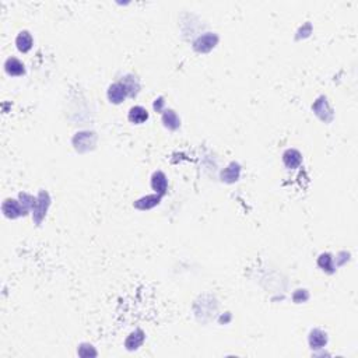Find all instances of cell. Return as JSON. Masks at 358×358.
Here are the masks:
<instances>
[{
	"label": "cell",
	"mask_w": 358,
	"mask_h": 358,
	"mask_svg": "<svg viewBox=\"0 0 358 358\" xmlns=\"http://www.w3.org/2000/svg\"><path fill=\"white\" fill-rule=\"evenodd\" d=\"M50 196L46 190H39V193L37 196V201H35V206L32 208V220L35 226H41L42 221L46 217L48 213V208L50 206Z\"/></svg>",
	"instance_id": "cell-1"
},
{
	"label": "cell",
	"mask_w": 358,
	"mask_h": 358,
	"mask_svg": "<svg viewBox=\"0 0 358 358\" xmlns=\"http://www.w3.org/2000/svg\"><path fill=\"white\" fill-rule=\"evenodd\" d=\"M71 143L75 147L76 151L79 153H87L95 149L97 145V134L94 132H90V130H83V132L76 133L73 138H71Z\"/></svg>",
	"instance_id": "cell-2"
},
{
	"label": "cell",
	"mask_w": 358,
	"mask_h": 358,
	"mask_svg": "<svg viewBox=\"0 0 358 358\" xmlns=\"http://www.w3.org/2000/svg\"><path fill=\"white\" fill-rule=\"evenodd\" d=\"M219 39L220 38L216 32H204L203 35L196 38L192 46L197 53H208L210 50L216 48V45L219 44Z\"/></svg>",
	"instance_id": "cell-3"
},
{
	"label": "cell",
	"mask_w": 358,
	"mask_h": 358,
	"mask_svg": "<svg viewBox=\"0 0 358 358\" xmlns=\"http://www.w3.org/2000/svg\"><path fill=\"white\" fill-rule=\"evenodd\" d=\"M312 111H314L315 115H316L322 122H325V123H330L334 118L333 109H332V107H330V104H329V101H327L325 95H321V97L316 98L314 105H312Z\"/></svg>",
	"instance_id": "cell-4"
},
{
	"label": "cell",
	"mask_w": 358,
	"mask_h": 358,
	"mask_svg": "<svg viewBox=\"0 0 358 358\" xmlns=\"http://www.w3.org/2000/svg\"><path fill=\"white\" fill-rule=\"evenodd\" d=\"M2 211H3V214L6 216L7 219H12V220H16V219H19L21 216L27 214L25 208L23 207V204L20 203V200H16V199H6V200L3 201Z\"/></svg>",
	"instance_id": "cell-5"
},
{
	"label": "cell",
	"mask_w": 358,
	"mask_h": 358,
	"mask_svg": "<svg viewBox=\"0 0 358 358\" xmlns=\"http://www.w3.org/2000/svg\"><path fill=\"white\" fill-rule=\"evenodd\" d=\"M107 94L109 102H112V104H115V105L122 104V102L125 101L126 97H127V93H126L125 87H123V84H122L120 82L111 84L109 88H108Z\"/></svg>",
	"instance_id": "cell-6"
},
{
	"label": "cell",
	"mask_w": 358,
	"mask_h": 358,
	"mask_svg": "<svg viewBox=\"0 0 358 358\" xmlns=\"http://www.w3.org/2000/svg\"><path fill=\"white\" fill-rule=\"evenodd\" d=\"M151 188L158 195L164 196L168 190V179L163 171H156L151 176Z\"/></svg>",
	"instance_id": "cell-7"
},
{
	"label": "cell",
	"mask_w": 358,
	"mask_h": 358,
	"mask_svg": "<svg viewBox=\"0 0 358 358\" xmlns=\"http://www.w3.org/2000/svg\"><path fill=\"white\" fill-rule=\"evenodd\" d=\"M239 176H241V165L233 161L227 168L221 171L220 179L226 183H235L239 179Z\"/></svg>",
	"instance_id": "cell-8"
},
{
	"label": "cell",
	"mask_w": 358,
	"mask_h": 358,
	"mask_svg": "<svg viewBox=\"0 0 358 358\" xmlns=\"http://www.w3.org/2000/svg\"><path fill=\"white\" fill-rule=\"evenodd\" d=\"M309 347L312 350H322L327 344V334L321 329H312L308 337Z\"/></svg>",
	"instance_id": "cell-9"
},
{
	"label": "cell",
	"mask_w": 358,
	"mask_h": 358,
	"mask_svg": "<svg viewBox=\"0 0 358 358\" xmlns=\"http://www.w3.org/2000/svg\"><path fill=\"white\" fill-rule=\"evenodd\" d=\"M283 163L289 170H297L302 164V154L296 149H289L283 153Z\"/></svg>",
	"instance_id": "cell-10"
},
{
	"label": "cell",
	"mask_w": 358,
	"mask_h": 358,
	"mask_svg": "<svg viewBox=\"0 0 358 358\" xmlns=\"http://www.w3.org/2000/svg\"><path fill=\"white\" fill-rule=\"evenodd\" d=\"M161 197H163V196L158 195V193H154V195H147V196H145V197H140V199H137V200L133 203V206L137 208V210H141V211H145V210H150V208L156 207V206H158V204H160Z\"/></svg>",
	"instance_id": "cell-11"
},
{
	"label": "cell",
	"mask_w": 358,
	"mask_h": 358,
	"mask_svg": "<svg viewBox=\"0 0 358 358\" xmlns=\"http://www.w3.org/2000/svg\"><path fill=\"white\" fill-rule=\"evenodd\" d=\"M146 334L141 329H136L134 332L127 336V339L125 341V347L129 350V351H133V350H137L138 347L141 346L145 343Z\"/></svg>",
	"instance_id": "cell-12"
},
{
	"label": "cell",
	"mask_w": 358,
	"mask_h": 358,
	"mask_svg": "<svg viewBox=\"0 0 358 358\" xmlns=\"http://www.w3.org/2000/svg\"><path fill=\"white\" fill-rule=\"evenodd\" d=\"M5 70L9 76L13 77H19V76L25 75V67L23 62H20L17 57H9L5 62Z\"/></svg>",
	"instance_id": "cell-13"
},
{
	"label": "cell",
	"mask_w": 358,
	"mask_h": 358,
	"mask_svg": "<svg viewBox=\"0 0 358 358\" xmlns=\"http://www.w3.org/2000/svg\"><path fill=\"white\" fill-rule=\"evenodd\" d=\"M120 83L123 84L129 97H136L140 93V83L133 75H126L125 77H122Z\"/></svg>",
	"instance_id": "cell-14"
},
{
	"label": "cell",
	"mask_w": 358,
	"mask_h": 358,
	"mask_svg": "<svg viewBox=\"0 0 358 358\" xmlns=\"http://www.w3.org/2000/svg\"><path fill=\"white\" fill-rule=\"evenodd\" d=\"M163 123L167 129L176 130V129H179V126H181V119H179V116L176 115L175 111L165 109L163 112Z\"/></svg>",
	"instance_id": "cell-15"
},
{
	"label": "cell",
	"mask_w": 358,
	"mask_h": 358,
	"mask_svg": "<svg viewBox=\"0 0 358 358\" xmlns=\"http://www.w3.org/2000/svg\"><path fill=\"white\" fill-rule=\"evenodd\" d=\"M127 118L134 125H140V123H145L146 120L149 119V112L146 111V108L137 105V107L130 108Z\"/></svg>",
	"instance_id": "cell-16"
},
{
	"label": "cell",
	"mask_w": 358,
	"mask_h": 358,
	"mask_svg": "<svg viewBox=\"0 0 358 358\" xmlns=\"http://www.w3.org/2000/svg\"><path fill=\"white\" fill-rule=\"evenodd\" d=\"M16 45H17V49L20 52H28L34 45L32 35L28 31H21L16 38Z\"/></svg>",
	"instance_id": "cell-17"
},
{
	"label": "cell",
	"mask_w": 358,
	"mask_h": 358,
	"mask_svg": "<svg viewBox=\"0 0 358 358\" xmlns=\"http://www.w3.org/2000/svg\"><path fill=\"white\" fill-rule=\"evenodd\" d=\"M318 266H319L323 271L329 273V274H333L334 271H336L333 256H332L330 253H322L321 256L318 258Z\"/></svg>",
	"instance_id": "cell-18"
},
{
	"label": "cell",
	"mask_w": 358,
	"mask_h": 358,
	"mask_svg": "<svg viewBox=\"0 0 358 358\" xmlns=\"http://www.w3.org/2000/svg\"><path fill=\"white\" fill-rule=\"evenodd\" d=\"M19 200L20 203L23 204V207L25 208V211L28 213V211L32 210L34 206H35L37 197H34V196L30 195V193H27V192H21V193L19 195Z\"/></svg>",
	"instance_id": "cell-19"
},
{
	"label": "cell",
	"mask_w": 358,
	"mask_h": 358,
	"mask_svg": "<svg viewBox=\"0 0 358 358\" xmlns=\"http://www.w3.org/2000/svg\"><path fill=\"white\" fill-rule=\"evenodd\" d=\"M77 354H79L80 357H97V355H98L97 350H95L91 344H88V343L80 344L79 350H77Z\"/></svg>",
	"instance_id": "cell-20"
},
{
	"label": "cell",
	"mask_w": 358,
	"mask_h": 358,
	"mask_svg": "<svg viewBox=\"0 0 358 358\" xmlns=\"http://www.w3.org/2000/svg\"><path fill=\"white\" fill-rule=\"evenodd\" d=\"M312 34V24L311 23H305V24L300 27V30L297 31L296 39H304V38H308Z\"/></svg>",
	"instance_id": "cell-21"
},
{
	"label": "cell",
	"mask_w": 358,
	"mask_h": 358,
	"mask_svg": "<svg viewBox=\"0 0 358 358\" xmlns=\"http://www.w3.org/2000/svg\"><path fill=\"white\" fill-rule=\"evenodd\" d=\"M293 300L296 304H301L309 300V293L307 290H297L296 293L293 294Z\"/></svg>",
	"instance_id": "cell-22"
},
{
	"label": "cell",
	"mask_w": 358,
	"mask_h": 358,
	"mask_svg": "<svg viewBox=\"0 0 358 358\" xmlns=\"http://www.w3.org/2000/svg\"><path fill=\"white\" fill-rule=\"evenodd\" d=\"M164 104H165V101H164V97H158L157 100L154 101V109L157 111V112H164Z\"/></svg>",
	"instance_id": "cell-23"
}]
</instances>
